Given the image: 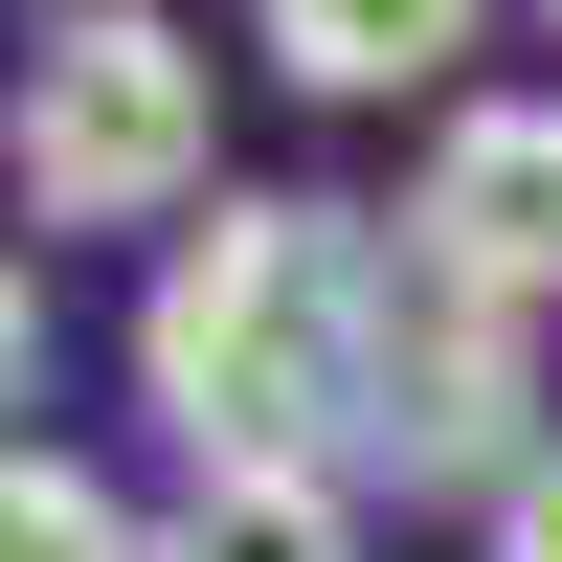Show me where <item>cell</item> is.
I'll use <instances>...</instances> for the list:
<instances>
[{"label": "cell", "instance_id": "6da1fadb", "mask_svg": "<svg viewBox=\"0 0 562 562\" xmlns=\"http://www.w3.org/2000/svg\"><path fill=\"white\" fill-rule=\"evenodd\" d=\"M383 315H405V248L360 203H203L135 293V405L203 473H360Z\"/></svg>", "mask_w": 562, "mask_h": 562}, {"label": "cell", "instance_id": "7a4b0ae2", "mask_svg": "<svg viewBox=\"0 0 562 562\" xmlns=\"http://www.w3.org/2000/svg\"><path fill=\"white\" fill-rule=\"evenodd\" d=\"M0 180H23V225H203V180H225V68L158 23V0L45 23L23 90H0Z\"/></svg>", "mask_w": 562, "mask_h": 562}, {"label": "cell", "instance_id": "3957f363", "mask_svg": "<svg viewBox=\"0 0 562 562\" xmlns=\"http://www.w3.org/2000/svg\"><path fill=\"white\" fill-rule=\"evenodd\" d=\"M540 315H495V293H450V270H405V315H383V405H360V473H405V495H518L540 473Z\"/></svg>", "mask_w": 562, "mask_h": 562}, {"label": "cell", "instance_id": "277c9868", "mask_svg": "<svg viewBox=\"0 0 562 562\" xmlns=\"http://www.w3.org/2000/svg\"><path fill=\"white\" fill-rule=\"evenodd\" d=\"M405 270L495 315H562V90H450L428 180H405Z\"/></svg>", "mask_w": 562, "mask_h": 562}, {"label": "cell", "instance_id": "5b68a950", "mask_svg": "<svg viewBox=\"0 0 562 562\" xmlns=\"http://www.w3.org/2000/svg\"><path fill=\"white\" fill-rule=\"evenodd\" d=\"M473 23H495V0H248V45L293 90H428Z\"/></svg>", "mask_w": 562, "mask_h": 562}, {"label": "cell", "instance_id": "8992f818", "mask_svg": "<svg viewBox=\"0 0 562 562\" xmlns=\"http://www.w3.org/2000/svg\"><path fill=\"white\" fill-rule=\"evenodd\" d=\"M158 562H360V473H203Z\"/></svg>", "mask_w": 562, "mask_h": 562}, {"label": "cell", "instance_id": "52a82bcc", "mask_svg": "<svg viewBox=\"0 0 562 562\" xmlns=\"http://www.w3.org/2000/svg\"><path fill=\"white\" fill-rule=\"evenodd\" d=\"M0 562H158V518L90 450H0Z\"/></svg>", "mask_w": 562, "mask_h": 562}, {"label": "cell", "instance_id": "ba28073f", "mask_svg": "<svg viewBox=\"0 0 562 562\" xmlns=\"http://www.w3.org/2000/svg\"><path fill=\"white\" fill-rule=\"evenodd\" d=\"M23 383H45V270L0 248V405H23Z\"/></svg>", "mask_w": 562, "mask_h": 562}, {"label": "cell", "instance_id": "9c48e42d", "mask_svg": "<svg viewBox=\"0 0 562 562\" xmlns=\"http://www.w3.org/2000/svg\"><path fill=\"white\" fill-rule=\"evenodd\" d=\"M495 562H562V450H540L518 495H495Z\"/></svg>", "mask_w": 562, "mask_h": 562}, {"label": "cell", "instance_id": "30bf717a", "mask_svg": "<svg viewBox=\"0 0 562 562\" xmlns=\"http://www.w3.org/2000/svg\"><path fill=\"white\" fill-rule=\"evenodd\" d=\"M45 23H113V0H45Z\"/></svg>", "mask_w": 562, "mask_h": 562}]
</instances>
